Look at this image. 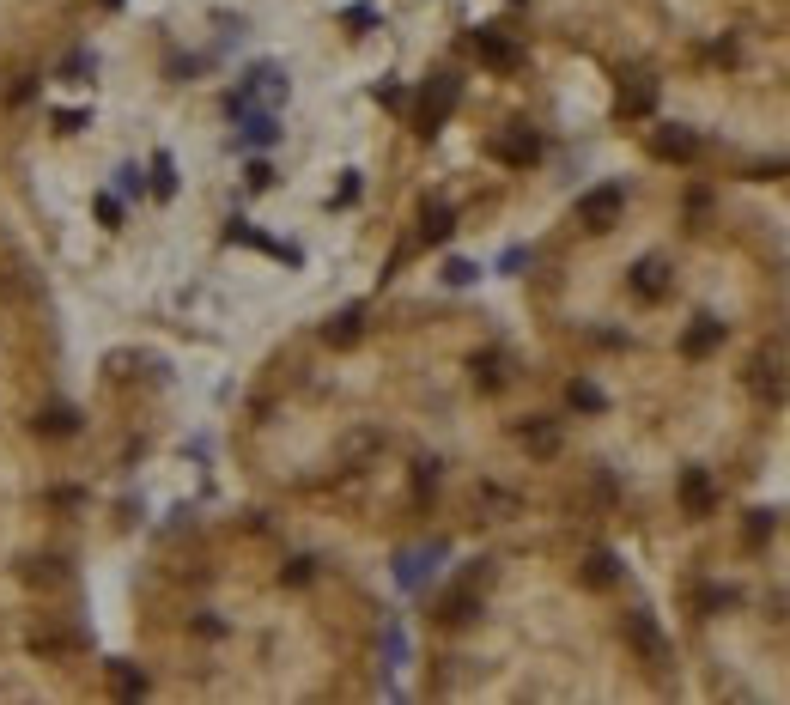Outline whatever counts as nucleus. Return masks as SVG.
<instances>
[{
  "mask_svg": "<svg viewBox=\"0 0 790 705\" xmlns=\"http://www.w3.org/2000/svg\"><path fill=\"white\" fill-rule=\"evenodd\" d=\"M456 80L450 73H438V80H426V92H420V110H414V122H420V134H438L444 128V116L456 110Z\"/></svg>",
  "mask_w": 790,
  "mask_h": 705,
  "instance_id": "nucleus-1",
  "label": "nucleus"
},
{
  "mask_svg": "<svg viewBox=\"0 0 790 705\" xmlns=\"http://www.w3.org/2000/svg\"><path fill=\"white\" fill-rule=\"evenodd\" d=\"M620 207H626V189H620V183H602V189H590V195L578 201V225H590V231H608Z\"/></svg>",
  "mask_w": 790,
  "mask_h": 705,
  "instance_id": "nucleus-2",
  "label": "nucleus"
},
{
  "mask_svg": "<svg viewBox=\"0 0 790 705\" xmlns=\"http://www.w3.org/2000/svg\"><path fill=\"white\" fill-rule=\"evenodd\" d=\"M651 110H657V80H651V73H632V80L620 86V116L639 122V116H651Z\"/></svg>",
  "mask_w": 790,
  "mask_h": 705,
  "instance_id": "nucleus-3",
  "label": "nucleus"
},
{
  "mask_svg": "<svg viewBox=\"0 0 790 705\" xmlns=\"http://www.w3.org/2000/svg\"><path fill=\"white\" fill-rule=\"evenodd\" d=\"M626 639H632V651H639L645 663H663L669 657V645H663V633H657L651 614H626Z\"/></svg>",
  "mask_w": 790,
  "mask_h": 705,
  "instance_id": "nucleus-4",
  "label": "nucleus"
},
{
  "mask_svg": "<svg viewBox=\"0 0 790 705\" xmlns=\"http://www.w3.org/2000/svg\"><path fill=\"white\" fill-rule=\"evenodd\" d=\"M711 505H718V487H711V475H705V468H687V475H681V511H687V517H705Z\"/></svg>",
  "mask_w": 790,
  "mask_h": 705,
  "instance_id": "nucleus-5",
  "label": "nucleus"
},
{
  "mask_svg": "<svg viewBox=\"0 0 790 705\" xmlns=\"http://www.w3.org/2000/svg\"><path fill=\"white\" fill-rule=\"evenodd\" d=\"M493 159H505V165H535V159H541V140H535L529 128H511V134L493 140Z\"/></svg>",
  "mask_w": 790,
  "mask_h": 705,
  "instance_id": "nucleus-6",
  "label": "nucleus"
},
{
  "mask_svg": "<svg viewBox=\"0 0 790 705\" xmlns=\"http://www.w3.org/2000/svg\"><path fill=\"white\" fill-rule=\"evenodd\" d=\"M474 55H481L487 67H499V73L517 67V43H511L505 31H474Z\"/></svg>",
  "mask_w": 790,
  "mask_h": 705,
  "instance_id": "nucleus-7",
  "label": "nucleus"
},
{
  "mask_svg": "<svg viewBox=\"0 0 790 705\" xmlns=\"http://www.w3.org/2000/svg\"><path fill=\"white\" fill-rule=\"evenodd\" d=\"M651 152H657V159H675V165H687L693 152H699V140H693L687 128H657V134H651Z\"/></svg>",
  "mask_w": 790,
  "mask_h": 705,
  "instance_id": "nucleus-8",
  "label": "nucleus"
},
{
  "mask_svg": "<svg viewBox=\"0 0 790 705\" xmlns=\"http://www.w3.org/2000/svg\"><path fill=\"white\" fill-rule=\"evenodd\" d=\"M517 438H523V450H535V456H553V450H560V426H553V420H523Z\"/></svg>",
  "mask_w": 790,
  "mask_h": 705,
  "instance_id": "nucleus-9",
  "label": "nucleus"
},
{
  "mask_svg": "<svg viewBox=\"0 0 790 705\" xmlns=\"http://www.w3.org/2000/svg\"><path fill=\"white\" fill-rule=\"evenodd\" d=\"M450 225H456V213H450L444 201H432V207H426V225H420V238H426V244H444V238H450Z\"/></svg>",
  "mask_w": 790,
  "mask_h": 705,
  "instance_id": "nucleus-10",
  "label": "nucleus"
},
{
  "mask_svg": "<svg viewBox=\"0 0 790 705\" xmlns=\"http://www.w3.org/2000/svg\"><path fill=\"white\" fill-rule=\"evenodd\" d=\"M274 134H280V128H274L268 110H256V116L244 110V140H250V146H274Z\"/></svg>",
  "mask_w": 790,
  "mask_h": 705,
  "instance_id": "nucleus-11",
  "label": "nucleus"
},
{
  "mask_svg": "<svg viewBox=\"0 0 790 705\" xmlns=\"http://www.w3.org/2000/svg\"><path fill=\"white\" fill-rule=\"evenodd\" d=\"M748 371H754V377H748V383H754V396H760V402H778V389H784V383H778V371H772L766 359H760V365H748Z\"/></svg>",
  "mask_w": 790,
  "mask_h": 705,
  "instance_id": "nucleus-12",
  "label": "nucleus"
},
{
  "mask_svg": "<svg viewBox=\"0 0 790 705\" xmlns=\"http://www.w3.org/2000/svg\"><path fill=\"white\" fill-rule=\"evenodd\" d=\"M444 626H456V620H474V590H456V596H444V614H438Z\"/></svg>",
  "mask_w": 790,
  "mask_h": 705,
  "instance_id": "nucleus-13",
  "label": "nucleus"
},
{
  "mask_svg": "<svg viewBox=\"0 0 790 705\" xmlns=\"http://www.w3.org/2000/svg\"><path fill=\"white\" fill-rule=\"evenodd\" d=\"M329 341H335V347H353V341H359V310H341V317L329 323Z\"/></svg>",
  "mask_w": 790,
  "mask_h": 705,
  "instance_id": "nucleus-14",
  "label": "nucleus"
},
{
  "mask_svg": "<svg viewBox=\"0 0 790 705\" xmlns=\"http://www.w3.org/2000/svg\"><path fill=\"white\" fill-rule=\"evenodd\" d=\"M718 335H724L718 323H699V329H687V335H681V353H705V347L718 341Z\"/></svg>",
  "mask_w": 790,
  "mask_h": 705,
  "instance_id": "nucleus-15",
  "label": "nucleus"
},
{
  "mask_svg": "<svg viewBox=\"0 0 790 705\" xmlns=\"http://www.w3.org/2000/svg\"><path fill=\"white\" fill-rule=\"evenodd\" d=\"M152 195H177V165L171 159H152Z\"/></svg>",
  "mask_w": 790,
  "mask_h": 705,
  "instance_id": "nucleus-16",
  "label": "nucleus"
},
{
  "mask_svg": "<svg viewBox=\"0 0 790 705\" xmlns=\"http://www.w3.org/2000/svg\"><path fill=\"white\" fill-rule=\"evenodd\" d=\"M572 408H584V414H596V408H602V389L578 377V383H572Z\"/></svg>",
  "mask_w": 790,
  "mask_h": 705,
  "instance_id": "nucleus-17",
  "label": "nucleus"
},
{
  "mask_svg": "<svg viewBox=\"0 0 790 705\" xmlns=\"http://www.w3.org/2000/svg\"><path fill=\"white\" fill-rule=\"evenodd\" d=\"M110 687H116V693H146V675H134V669L116 663V669H110Z\"/></svg>",
  "mask_w": 790,
  "mask_h": 705,
  "instance_id": "nucleus-18",
  "label": "nucleus"
},
{
  "mask_svg": "<svg viewBox=\"0 0 790 705\" xmlns=\"http://www.w3.org/2000/svg\"><path fill=\"white\" fill-rule=\"evenodd\" d=\"M584 578H590V584H614V560H608V554H596V560H590V572H584Z\"/></svg>",
  "mask_w": 790,
  "mask_h": 705,
  "instance_id": "nucleus-19",
  "label": "nucleus"
},
{
  "mask_svg": "<svg viewBox=\"0 0 790 705\" xmlns=\"http://www.w3.org/2000/svg\"><path fill=\"white\" fill-rule=\"evenodd\" d=\"M639 292H663V268L645 262V268H639Z\"/></svg>",
  "mask_w": 790,
  "mask_h": 705,
  "instance_id": "nucleus-20",
  "label": "nucleus"
},
{
  "mask_svg": "<svg viewBox=\"0 0 790 705\" xmlns=\"http://www.w3.org/2000/svg\"><path fill=\"white\" fill-rule=\"evenodd\" d=\"M98 219H104V225H116V219H122V207H116V195H98Z\"/></svg>",
  "mask_w": 790,
  "mask_h": 705,
  "instance_id": "nucleus-21",
  "label": "nucleus"
},
{
  "mask_svg": "<svg viewBox=\"0 0 790 705\" xmlns=\"http://www.w3.org/2000/svg\"><path fill=\"white\" fill-rule=\"evenodd\" d=\"M444 280H450V286H468V280H474V268H468V262H450V268H444Z\"/></svg>",
  "mask_w": 790,
  "mask_h": 705,
  "instance_id": "nucleus-22",
  "label": "nucleus"
}]
</instances>
